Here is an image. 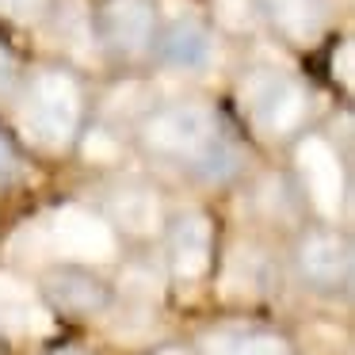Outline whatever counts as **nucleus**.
I'll return each mask as SVG.
<instances>
[{
    "label": "nucleus",
    "instance_id": "nucleus-1",
    "mask_svg": "<svg viewBox=\"0 0 355 355\" xmlns=\"http://www.w3.org/2000/svg\"><path fill=\"white\" fill-rule=\"evenodd\" d=\"M88 115H92V88L73 65L46 62L24 73L16 88V119L27 141L62 153L85 138Z\"/></svg>",
    "mask_w": 355,
    "mask_h": 355
},
{
    "label": "nucleus",
    "instance_id": "nucleus-2",
    "mask_svg": "<svg viewBox=\"0 0 355 355\" xmlns=\"http://www.w3.org/2000/svg\"><path fill=\"white\" fill-rule=\"evenodd\" d=\"M130 138L138 141V149L146 157L195 176L207 164V157L230 138V126L222 123L214 103L199 100V96H184V100L153 103L138 119Z\"/></svg>",
    "mask_w": 355,
    "mask_h": 355
},
{
    "label": "nucleus",
    "instance_id": "nucleus-3",
    "mask_svg": "<svg viewBox=\"0 0 355 355\" xmlns=\"http://www.w3.org/2000/svg\"><path fill=\"white\" fill-rule=\"evenodd\" d=\"M241 111L263 138H298L313 115V92L294 73L256 65L241 77Z\"/></svg>",
    "mask_w": 355,
    "mask_h": 355
},
{
    "label": "nucleus",
    "instance_id": "nucleus-4",
    "mask_svg": "<svg viewBox=\"0 0 355 355\" xmlns=\"http://www.w3.org/2000/svg\"><path fill=\"white\" fill-rule=\"evenodd\" d=\"M88 24L103 58L130 69L153 58V42L161 35L164 16L157 0H96Z\"/></svg>",
    "mask_w": 355,
    "mask_h": 355
},
{
    "label": "nucleus",
    "instance_id": "nucleus-5",
    "mask_svg": "<svg viewBox=\"0 0 355 355\" xmlns=\"http://www.w3.org/2000/svg\"><path fill=\"white\" fill-rule=\"evenodd\" d=\"M294 275L317 294H344L352 286V237L329 222H313L294 241Z\"/></svg>",
    "mask_w": 355,
    "mask_h": 355
},
{
    "label": "nucleus",
    "instance_id": "nucleus-6",
    "mask_svg": "<svg viewBox=\"0 0 355 355\" xmlns=\"http://www.w3.org/2000/svg\"><path fill=\"white\" fill-rule=\"evenodd\" d=\"M42 298L50 302V309H58L62 317L73 321H88V317H100L111 309L115 291L103 275H96L92 268H80V263H58L42 275Z\"/></svg>",
    "mask_w": 355,
    "mask_h": 355
},
{
    "label": "nucleus",
    "instance_id": "nucleus-7",
    "mask_svg": "<svg viewBox=\"0 0 355 355\" xmlns=\"http://www.w3.org/2000/svg\"><path fill=\"white\" fill-rule=\"evenodd\" d=\"M210 50H214V31L207 19L199 16H180L161 24V35L153 42V58L161 69L180 73V77H195L210 65Z\"/></svg>",
    "mask_w": 355,
    "mask_h": 355
},
{
    "label": "nucleus",
    "instance_id": "nucleus-8",
    "mask_svg": "<svg viewBox=\"0 0 355 355\" xmlns=\"http://www.w3.org/2000/svg\"><path fill=\"white\" fill-rule=\"evenodd\" d=\"M260 8V24L271 35L286 42V46H313L332 19V0H256Z\"/></svg>",
    "mask_w": 355,
    "mask_h": 355
},
{
    "label": "nucleus",
    "instance_id": "nucleus-9",
    "mask_svg": "<svg viewBox=\"0 0 355 355\" xmlns=\"http://www.w3.org/2000/svg\"><path fill=\"white\" fill-rule=\"evenodd\" d=\"M214 260V230L202 214H180L168 225V263L176 275L199 279Z\"/></svg>",
    "mask_w": 355,
    "mask_h": 355
},
{
    "label": "nucleus",
    "instance_id": "nucleus-10",
    "mask_svg": "<svg viewBox=\"0 0 355 355\" xmlns=\"http://www.w3.org/2000/svg\"><path fill=\"white\" fill-rule=\"evenodd\" d=\"M202 355H294L286 336L260 324H218L199 340Z\"/></svg>",
    "mask_w": 355,
    "mask_h": 355
},
{
    "label": "nucleus",
    "instance_id": "nucleus-11",
    "mask_svg": "<svg viewBox=\"0 0 355 355\" xmlns=\"http://www.w3.org/2000/svg\"><path fill=\"white\" fill-rule=\"evenodd\" d=\"M107 210L119 218V225H126V230H146L157 218V210H161V199H157V191L149 184H141V180H123V184L111 191Z\"/></svg>",
    "mask_w": 355,
    "mask_h": 355
},
{
    "label": "nucleus",
    "instance_id": "nucleus-12",
    "mask_svg": "<svg viewBox=\"0 0 355 355\" xmlns=\"http://www.w3.org/2000/svg\"><path fill=\"white\" fill-rule=\"evenodd\" d=\"M210 27L230 35V39H248L263 24L256 0H210Z\"/></svg>",
    "mask_w": 355,
    "mask_h": 355
},
{
    "label": "nucleus",
    "instance_id": "nucleus-13",
    "mask_svg": "<svg viewBox=\"0 0 355 355\" xmlns=\"http://www.w3.org/2000/svg\"><path fill=\"white\" fill-rule=\"evenodd\" d=\"M0 4H4V12H8L16 24L39 27V24H50V19L58 16V4H62V0H0Z\"/></svg>",
    "mask_w": 355,
    "mask_h": 355
},
{
    "label": "nucleus",
    "instance_id": "nucleus-14",
    "mask_svg": "<svg viewBox=\"0 0 355 355\" xmlns=\"http://www.w3.org/2000/svg\"><path fill=\"white\" fill-rule=\"evenodd\" d=\"M24 80V65H19V54L12 50L8 39H0V100H12Z\"/></svg>",
    "mask_w": 355,
    "mask_h": 355
},
{
    "label": "nucleus",
    "instance_id": "nucleus-15",
    "mask_svg": "<svg viewBox=\"0 0 355 355\" xmlns=\"http://www.w3.org/2000/svg\"><path fill=\"white\" fill-rule=\"evenodd\" d=\"M16 164H19V153H16V146H12V138L8 134H0V187L12 180V172H16Z\"/></svg>",
    "mask_w": 355,
    "mask_h": 355
}]
</instances>
